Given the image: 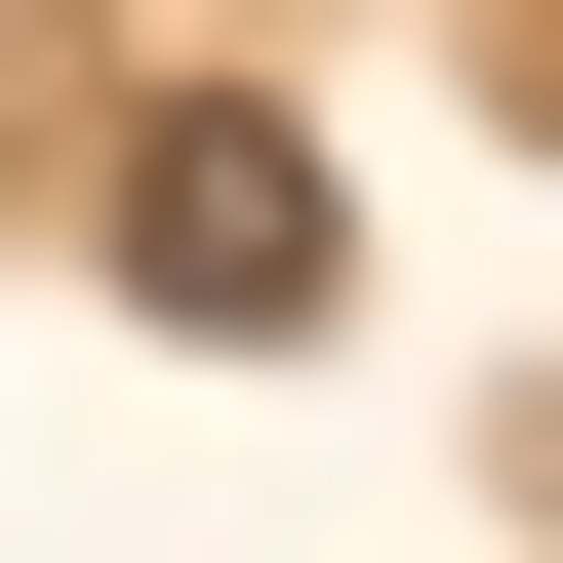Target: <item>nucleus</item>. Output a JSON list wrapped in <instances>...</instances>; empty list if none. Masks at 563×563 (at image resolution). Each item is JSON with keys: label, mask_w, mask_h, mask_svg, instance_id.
Listing matches in <instances>:
<instances>
[{"label": "nucleus", "mask_w": 563, "mask_h": 563, "mask_svg": "<svg viewBox=\"0 0 563 563\" xmlns=\"http://www.w3.org/2000/svg\"><path fill=\"white\" fill-rule=\"evenodd\" d=\"M81 282H121V322H322V121L162 81V121L81 162Z\"/></svg>", "instance_id": "1"}, {"label": "nucleus", "mask_w": 563, "mask_h": 563, "mask_svg": "<svg viewBox=\"0 0 563 563\" xmlns=\"http://www.w3.org/2000/svg\"><path fill=\"white\" fill-rule=\"evenodd\" d=\"M0 41H41V0H0ZM0 121H41V81H0Z\"/></svg>", "instance_id": "2"}]
</instances>
